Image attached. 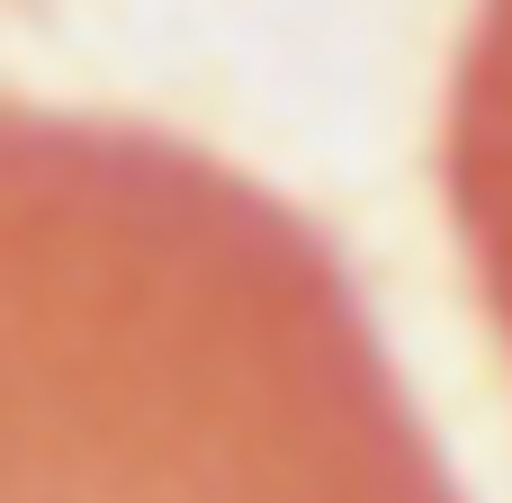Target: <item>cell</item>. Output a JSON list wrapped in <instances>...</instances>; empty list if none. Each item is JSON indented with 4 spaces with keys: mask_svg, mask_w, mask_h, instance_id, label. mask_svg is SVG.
<instances>
[{
    "mask_svg": "<svg viewBox=\"0 0 512 503\" xmlns=\"http://www.w3.org/2000/svg\"><path fill=\"white\" fill-rule=\"evenodd\" d=\"M450 198H459V234L477 252L486 306L512 342V0H486V27L468 36V63H459Z\"/></svg>",
    "mask_w": 512,
    "mask_h": 503,
    "instance_id": "7a4b0ae2",
    "label": "cell"
},
{
    "mask_svg": "<svg viewBox=\"0 0 512 503\" xmlns=\"http://www.w3.org/2000/svg\"><path fill=\"white\" fill-rule=\"evenodd\" d=\"M270 198L135 126L0 108V503H297V423L378 405Z\"/></svg>",
    "mask_w": 512,
    "mask_h": 503,
    "instance_id": "6da1fadb",
    "label": "cell"
}]
</instances>
